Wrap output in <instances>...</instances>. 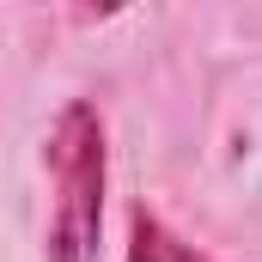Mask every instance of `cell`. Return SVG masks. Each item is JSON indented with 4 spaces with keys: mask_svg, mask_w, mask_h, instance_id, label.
Instances as JSON below:
<instances>
[{
    "mask_svg": "<svg viewBox=\"0 0 262 262\" xmlns=\"http://www.w3.org/2000/svg\"><path fill=\"white\" fill-rule=\"evenodd\" d=\"M49 171V220H43V262H98L104 244V183H110V146L104 116L85 98H67L55 128L43 140Z\"/></svg>",
    "mask_w": 262,
    "mask_h": 262,
    "instance_id": "cell-1",
    "label": "cell"
},
{
    "mask_svg": "<svg viewBox=\"0 0 262 262\" xmlns=\"http://www.w3.org/2000/svg\"><path fill=\"white\" fill-rule=\"evenodd\" d=\"M128 262H213L201 244H189L183 232H171L159 213L134 207L128 213Z\"/></svg>",
    "mask_w": 262,
    "mask_h": 262,
    "instance_id": "cell-2",
    "label": "cell"
}]
</instances>
